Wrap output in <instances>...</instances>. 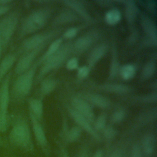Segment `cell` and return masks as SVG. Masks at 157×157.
Masks as SVG:
<instances>
[{
	"mask_svg": "<svg viewBox=\"0 0 157 157\" xmlns=\"http://www.w3.org/2000/svg\"><path fill=\"white\" fill-rule=\"evenodd\" d=\"M78 31V28L76 27H71L68 28L64 33V37L67 39H71L76 36Z\"/></svg>",
	"mask_w": 157,
	"mask_h": 157,
	"instance_id": "cell-38",
	"label": "cell"
},
{
	"mask_svg": "<svg viewBox=\"0 0 157 157\" xmlns=\"http://www.w3.org/2000/svg\"><path fill=\"white\" fill-rule=\"evenodd\" d=\"M81 97L85 99L87 102H90L96 107L101 109H107L111 104L110 100L107 98L98 94L88 93L84 94L83 96Z\"/></svg>",
	"mask_w": 157,
	"mask_h": 157,
	"instance_id": "cell-16",
	"label": "cell"
},
{
	"mask_svg": "<svg viewBox=\"0 0 157 157\" xmlns=\"http://www.w3.org/2000/svg\"><path fill=\"white\" fill-rule=\"evenodd\" d=\"M2 48H3V46H2V42H1V39H0V58H1V55H2Z\"/></svg>",
	"mask_w": 157,
	"mask_h": 157,
	"instance_id": "cell-46",
	"label": "cell"
},
{
	"mask_svg": "<svg viewBox=\"0 0 157 157\" xmlns=\"http://www.w3.org/2000/svg\"><path fill=\"white\" fill-rule=\"evenodd\" d=\"M126 154L124 146H116L107 151L105 157H124Z\"/></svg>",
	"mask_w": 157,
	"mask_h": 157,
	"instance_id": "cell-31",
	"label": "cell"
},
{
	"mask_svg": "<svg viewBox=\"0 0 157 157\" xmlns=\"http://www.w3.org/2000/svg\"><path fill=\"white\" fill-rule=\"evenodd\" d=\"M96 34L88 33L78 37L73 44V48L77 53H82L88 50L96 39Z\"/></svg>",
	"mask_w": 157,
	"mask_h": 157,
	"instance_id": "cell-13",
	"label": "cell"
},
{
	"mask_svg": "<svg viewBox=\"0 0 157 157\" xmlns=\"http://www.w3.org/2000/svg\"><path fill=\"white\" fill-rule=\"evenodd\" d=\"M29 112L36 117L39 120L42 119L43 116V104L42 102L37 99H31L29 101Z\"/></svg>",
	"mask_w": 157,
	"mask_h": 157,
	"instance_id": "cell-22",
	"label": "cell"
},
{
	"mask_svg": "<svg viewBox=\"0 0 157 157\" xmlns=\"http://www.w3.org/2000/svg\"><path fill=\"white\" fill-rule=\"evenodd\" d=\"M156 137L153 133L145 134L141 140L140 147L144 157H151L156 150Z\"/></svg>",
	"mask_w": 157,
	"mask_h": 157,
	"instance_id": "cell-14",
	"label": "cell"
},
{
	"mask_svg": "<svg viewBox=\"0 0 157 157\" xmlns=\"http://www.w3.org/2000/svg\"><path fill=\"white\" fill-rule=\"evenodd\" d=\"M36 69V66L34 65L27 71L18 75L12 88V94L14 97L23 98L29 93L33 85Z\"/></svg>",
	"mask_w": 157,
	"mask_h": 157,
	"instance_id": "cell-5",
	"label": "cell"
},
{
	"mask_svg": "<svg viewBox=\"0 0 157 157\" xmlns=\"http://www.w3.org/2000/svg\"><path fill=\"white\" fill-rule=\"evenodd\" d=\"M59 153L60 155V157H70V155L68 153L67 149L65 148L64 145L61 146Z\"/></svg>",
	"mask_w": 157,
	"mask_h": 157,
	"instance_id": "cell-42",
	"label": "cell"
},
{
	"mask_svg": "<svg viewBox=\"0 0 157 157\" xmlns=\"http://www.w3.org/2000/svg\"><path fill=\"white\" fill-rule=\"evenodd\" d=\"M29 117L35 139L44 153L46 155H48L50 154V147L45 131L39 120L30 112Z\"/></svg>",
	"mask_w": 157,
	"mask_h": 157,
	"instance_id": "cell-6",
	"label": "cell"
},
{
	"mask_svg": "<svg viewBox=\"0 0 157 157\" xmlns=\"http://www.w3.org/2000/svg\"><path fill=\"white\" fill-rule=\"evenodd\" d=\"M56 86V82L52 78L44 80L40 85V92L42 94L46 95L53 91Z\"/></svg>",
	"mask_w": 157,
	"mask_h": 157,
	"instance_id": "cell-28",
	"label": "cell"
},
{
	"mask_svg": "<svg viewBox=\"0 0 157 157\" xmlns=\"http://www.w3.org/2000/svg\"><path fill=\"white\" fill-rule=\"evenodd\" d=\"M18 19V13L13 11L4 15L0 20V39L4 48L8 45L14 34Z\"/></svg>",
	"mask_w": 157,
	"mask_h": 157,
	"instance_id": "cell-4",
	"label": "cell"
},
{
	"mask_svg": "<svg viewBox=\"0 0 157 157\" xmlns=\"http://www.w3.org/2000/svg\"><path fill=\"white\" fill-rule=\"evenodd\" d=\"M138 13V8L133 1H125V17L129 23H133L136 18Z\"/></svg>",
	"mask_w": 157,
	"mask_h": 157,
	"instance_id": "cell-21",
	"label": "cell"
},
{
	"mask_svg": "<svg viewBox=\"0 0 157 157\" xmlns=\"http://www.w3.org/2000/svg\"><path fill=\"white\" fill-rule=\"evenodd\" d=\"M10 73L4 78L0 86V115L8 117V108L10 102Z\"/></svg>",
	"mask_w": 157,
	"mask_h": 157,
	"instance_id": "cell-9",
	"label": "cell"
},
{
	"mask_svg": "<svg viewBox=\"0 0 157 157\" xmlns=\"http://www.w3.org/2000/svg\"><path fill=\"white\" fill-rule=\"evenodd\" d=\"M72 48L71 43L63 44L54 54L45 59L37 77V81L40 80L48 72L59 67L67 58Z\"/></svg>",
	"mask_w": 157,
	"mask_h": 157,
	"instance_id": "cell-3",
	"label": "cell"
},
{
	"mask_svg": "<svg viewBox=\"0 0 157 157\" xmlns=\"http://www.w3.org/2000/svg\"><path fill=\"white\" fill-rule=\"evenodd\" d=\"M62 42H63V39L61 38H58V39L53 40L50 44L49 47L47 48V51L45 52L44 55L42 56L40 61H44L45 59H47V58H48L49 56H50L51 55L54 54L62 45L61 44Z\"/></svg>",
	"mask_w": 157,
	"mask_h": 157,
	"instance_id": "cell-29",
	"label": "cell"
},
{
	"mask_svg": "<svg viewBox=\"0 0 157 157\" xmlns=\"http://www.w3.org/2000/svg\"><path fill=\"white\" fill-rule=\"evenodd\" d=\"M63 2L71 9L77 15L82 17L85 20L88 21L89 22H92L93 21L90 14L81 2L75 0H67L63 1Z\"/></svg>",
	"mask_w": 157,
	"mask_h": 157,
	"instance_id": "cell-15",
	"label": "cell"
},
{
	"mask_svg": "<svg viewBox=\"0 0 157 157\" xmlns=\"http://www.w3.org/2000/svg\"><path fill=\"white\" fill-rule=\"evenodd\" d=\"M119 74L123 80H128L134 77L136 74V68L131 64H126L120 67Z\"/></svg>",
	"mask_w": 157,
	"mask_h": 157,
	"instance_id": "cell-25",
	"label": "cell"
},
{
	"mask_svg": "<svg viewBox=\"0 0 157 157\" xmlns=\"http://www.w3.org/2000/svg\"><path fill=\"white\" fill-rule=\"evenodd\" d=\"M97 88L102 91L119 94H126L131 90L130 86L121 83H105L99 85Z\"/></svg>",
	"mask_w": 157,
	"mask_h": 157,
	"instance_id": "cell-18",
	"label": "cell"
},
{
	"mask_svg": "<svg viewBox=\"0 0 157 157\" xmlns=\"http://www.w3.org/2000/svg\"><path fill=\"white\" fill-rule=\"evenodd\" d=\"M78 61L76 58H71L66 63V68L69 70H74L78 67Z\"/></svg>",
	"mask_w": 157,
	"mask_h": 157,
	"instance_id": "cell-37",
	"label": "cell"
},
{
	"mask_svg": "<svg viewBox=\"0 0 157 157\" xmlns=\"http://www.w3.org/2000/svg\"><path fill=\"white\" fill-rule=\"evenodd\" d=\"M9 126V117H4L0 115V133L7 131Z\"/></svg>",
	"mask_w": 157,
	"mask_h": 157,
	"instance_id": "cell-39",
	"label": "cell"
},
{
	"mask_svg": "<svg viewBox=\"0 0 157 157\" xmlns=\"http://www.w3.org/2000/svg\"><path fill=\"white\" fill-rule=\"evenodd\" d=\"M10 9V6L9 4L0 6V16L5 15Z\"/></svg>",
	"mask_w": 157,
	"mask_h": 157,
	"instance_id": "cell-41",
	"label": "cell"
},
{
	"mask_svg": "<svg viewBox=\"0 0 157 157\" xmlns=\"http://www.w3.org/2000/svg\"><path fill=\"white\" fill-rule=\"evenodd\" d=\"M55 34V32H47L39 33L31 36L26 38L21 43V50L27 52L41 47H43L45 43Z\"/></svg>",
	"mask_w": 157,
	"mask_h": 157,
	"instance_id": "cell-7",
	"label": "cell"
},
{
	"mask_svg": "<svg viewBox=\"0 0 157 157\" xmlns=\"http://www.w3.org/2000/svg\"><path fill=\"white\" fill-rule=\"evenodd\" d=\"M42 47H41L40 48L25 52V53L23 54L17 61L15 67V72L19 75L27 71L31 67L34 59Z\"/></svg>",
	"mask_w": 157,
	"mask_h": 157,
	"instance_id": "cell-11",
	"label": "cell"
},
{
	"mask_svg": "<svg viewBox=\"0 0 157 157\" xmlns=\"http://www.w3.org/2000/svg\"><path fill=\"white\" fill-rule=\"evenodd\" d=\"M107 117L104 113L99 115L95 118L93 123V128L96 132L102 131L107 126Z\"/></svg>",
	"mask_w": 157,
	"mask_h": 157,
	"instance_id": "cell-30",
	"label": "cell"
},
{
	"mask_svg": "<svg viewBox=\"0 0 157 157\" xmlns=\"http://www.w3.org/2000/svg\"><path fill=\"white\" fill-rule=\"evenodd\" d=\"M107 50V46L105 44H101L95 47L90 52L88 56V67L90 69L93 67L105 55Z\"/></svg>",
	"mask_w": 157,
	"mask_h": 157,
	"instance_id": "cell-17",
	"label": "cell"
},
{
	"mask_svg": "<svg viewBox=\"0 0 157 157\" xmlns=\"http://www.w3.org/2000/svg\"><path fill=\"white\" fill-rule=\"evenodd\" d=\"M156 93H154L150 94L140 96L137 98V99L140 101V102H153L156 101Z\"/></svg>",
	"mask_w": 157,
	"mask_h": 157,
	"instance_id": "cell-36",
	"label": "cell"
},
{
	"mask_svg": "<svg viewBox=\"0 0 157 157\" xmlns=\"http://www.w3.org/2000/svg\"><path fill=\"white\" fill-rule=\"evenodd\" d=\"M102 132L103 136L107 142L111 141L117 135V131L111 125H107Z\"/></svg>",
	"mask_w": 157,
	"mask_h": 157,
	"instance_id": "cell-33",
	"label": "cell"
},
{
	"mask_svg": "<svg viewBox=\"0 0 157 157\" xmlns=\"http://www.w3.org/2000/svg\"><path fill=\"white\" fill-rule=\"evenodd\" d=\"M156 71V64L154 61L147 62L142 68L141 72V78L142 80H147L151 77Z\"/></svg>",
	"mask_w": 157,
	"mask_h": 157,
	"instance_id": "cell-26",
	"label": "cell"
},
{
	"mask_svg": "<svg viewBox=\"0 0 157 157\" xmlns=\"http://www.w3.org/2000/svg\"><path fill=\"white\" fill-rule=\"evenodd\" d=\"M79 19L78 16L72 10H64L59 13L54 19L53 24L61 25L67 23L77 21Z\"/></svg>",
	"mask_w": 157,
	"mask_h": 157,
	"instance_id": "cell-20",
	"label": "cell"
},
{
	"mask_svg": "<svg viewBox=\"0 0 157 157\" xmlns=\"http://www.w3.org/2000/svg\"><path fill=\"white\" fill-rule=\"evenodd\" d=\"M121 18V13L117 8H113L108 10L105 15V21L109 25H115Z\"/></svg>",
	"mask_w": 157,
	"mask_h": 157,
	"instance_id": "cell-24",
	"label": "cell"
},
{
	"mask_svg": "<svg viewBox=\"0 0 157 157\" xmlns=\"http://www.w3.org/2000/svg\"><path fill=\"white\" fill-rule=\"evenodd\" d=\"M125 116V110L123 109H119L113 112L110 117V121L113 123H119L124 120Z\"/></svg>",
	"mask_w": 157,
	"mask_h": 157,
	"instance_id": "cell-32",
	"label": "cell"
},
{
	"mask_svg": "<svg viewBox=\"0 0 157 157\" xmlns=\"http://www.w3.org/2000/svg\"><path fill=\"white\" fill-rule=\"evenodd\" d=\"M68 112L74 120V121L76 123L79 128H80L82 130L86 131L88 134H89L94 139L97 141H101V137L98 132L95 131L93 128L92 124L86 119L85 117L80 114L75 110H74L72 107H68Z\"/></svg>",
	"mask_w": 157,
	"mask_h": 157,
	"instance_id": "cell-8",
	"label": "cell"
},
{
	"mask_svg": "<svg viewBox=\"0 0 157 157\" xmlns=\"http://www.w3.org/2000/svg\"><path fill=\"white\" fill-rule=\"evenodd\" d=\"M129 157H144L140 144L139 142H136L132 145Z\"/></svg>",
	"mask_w": 157,
	"mask_h": 157,
	"instance_id": "cell-34",
	"label": "cell"
},
{
	"mask_svg": "<svg viewBox=\"0 0 157 157\" xmlns=\"http://www.w3.org/2000/svg\"><path fill=\"white\" fill-rule=\"evenodd\" d=\"M58 157H60V155H59V153L58 152Z\"/></svg>",
	"mask_w": 157,
	"mask_h": 157,
	"instance_id": "cell-48",
	"label": "cell"
},
{
	"mask_svg": "<svg viewBox=\"0 0 157 157\" xmlns=\"http://www.w3.org/2000/svg\"><path fill=\"white\" fill-rule=\"evenodd\" d=\"M71 104L74 110L88 119L91 124H93L96 118L95 115L88 102L81 96H75L72 99Z\"/></svg>",
	"mask_w": 157,
	"mask_h": 157,
	"instance_id": "cell-10",
	"label": "cell"
},
{
	"mask_svg": "<svg viewBox=\"0 0 157 157\" xmlns=\"http://www.w3.org/2000/svg\"><path fill=\"white\" fill-rule=\"evenodd\" d=\"M12 1L10 0H0V6L2 5H6V4H9Z\"/></svg>",
	"mask_w": 157,
	"mask_h": 157,
	"instance_id": "cell-45",
	"label": "cell"
},
{
	"mask_svg": "<svg viewBox=\"0 0 157 157\" xmlns=\"http://www.w3.org/2000/svg\"><path fill=\"white\" fill-rule=\"evenodd\" d=\"M82 129L78 126H72L68 130L66 134V141L69 143H72L77 141L81 136Z\"/></svg>",
	"mask_w": 157,
	"mask_h": 157,
	"instance_id": "cell-27",
	"label": "cell"
},
{
	"mask_svg": "<svg viewBox=\"0 0 157 157\" xmlns=\"http://www.w3.org/2000/svg\"><path fill=\"white\" fill-rule=\"evenodd\" d=\"M91 157H104V151L102 149H98L95 151Z\"/></svg>",
	"mask_w": 157,
	"mask_h": 157,
	"instance_id": "cell-43",
	"label": "cell"
},
{
	"mask_svg": "<svg viewBox=\"0 0 157 157\" xmlns=\"http://www.w3.org/2000/svg\"><path fill=\"white\" fill-rule=\"evenodd\" d=\"M90 71V69L88 66H83L78 68L77 70V76L79 78H85L86 77Z\"/></svg>",
	"mask_w": 157,
	"mask_h": 157,
	"instance_id": "cell-35",
	"label": "cell"
},
{
	"mask_svg": "<svg viewBox=\"0 0 157 157\" xmlns=\"http://www.w3.org/2000/svg\"><path fill=\"white\" fill-rule=\"evenodd\" d=\"M9 144L24 152L33 151L34 144L31 132L28 121L22 117H18L13 123L9 134Z\"/></svg>",
	"mask_w": 157,
	"mask_h": 157,
	"instance_id": "cell-1",
	"label": "cell"
},
{
	"mask_svg": "<svg viewBox=\"0 0 157 157\" xmlns=\"http://www.w3.org/2000/svg\"><path fill=\"white\" fill-rule=\"evenodd\" d=\"M76 157H90L89 147L87 145H83L77 153Z\"/></svg>",
	"mask_w": 157,
	"mask_h": 157,
	"instance_id": "cell-40",
	"label": "cell"
},
{
	"mask_svg": "<svg viewBox=\"0 0 157 157\" xmlns=\"http://www.w3.org/2000/svg\"><path fill=\"white\" fill-rule=\"evenodd\" d=\"M120 65L118 60L117 56V52L115 47H113L112 48V59L110 62V71H109V79H112L117 76V75L119 73L120 71Z\"/></svg>",
	"mask_w": 157,
	"mask_h": 157,
	"instance_id": "cell-23",
	"label": "cell"
},
{
	"mask_svg": "<svg viewBox=\"0 0 157 157\" xmlns=\"http://www.w3.org/2000/svg\"><path fill=\"white\" fill-rule=\"evenodd\" d=\"M16 61V55L14 53H9L6 55L0 63V83L7 75Z\"/></svg>",
	"mask_w": 157,
	"mask_h": 157,
	"instance_id": "cell-19",
	"label": "cell"
},
{
	"mask_svg": "<svg viewBox=\"0 0 157 157\" xmlns=\"http://www.w3.org/2000/svg\"><path fill=\"white\" fill-rule=\"evenodd\" d=\"M141 23L148 42L151 45L156 46L157 44V30L155 23L147 16L142 17Z\"/></svg>",
	"mask_w": 157,
	"mask_h": 157,
	"instance_id": "cell-12",
	"label": "cell"
},
{
	"mask_svg": "<svg viewBox=\"0 0 157 157\" xmlns=\"http://www.w3.org/2000/svg\"><path fill=\"white\" fill-rule=\"evenodd\" d=\"M50 13L48 9H39L32 12L23 20L21 29L20 36L31 34L42 28L47 22Z\"/></svg>",
	"mask_w": 157,
	"mask_h": 157,
	"instance_id": "cell-2",
	"label": "cell"
},
{
	"mask_svg": "<svg viewBox=\"0 0 157 157\" xmlns=\"http://www.w3.org/2000/svg\"><path fill=\"white\" fill-rule=\"evenodd\" d=\"M124 157H129V156L128 155H126V154H125L124 156Z\"/></svg>",
	"mask_w": 157,
	"mask_h": 157,
	"instance_id": "cell-47",
	"label": "cell"
},
{
	"mask_svg": "<svg viewBox=\"0 0 157 157\" xmlns=\"http://www.w3.org/2000/svg\"><path fill=\"white\" fill-rule=\"evenodd\" d=\"M7 146L5 140L3 139V138L0 136V147H6Z\"/></svg>",
	"mask_w": 157,
	"mask_h": 157,
	"instance_id": "cell-44",
	"label": "cell"
}]
</instances>
